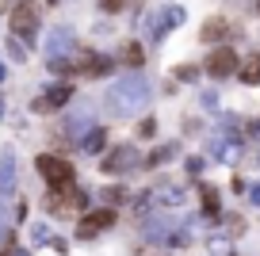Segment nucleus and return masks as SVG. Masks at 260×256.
<instances>
[{
    "label": "nucleus",
    "mask_w": 260,
    "mask_h": 256,
    "mask_svg": "<svg viewBox=\"0 0 260 256\" xmlns=\"http://www.w3.org/2000/svg\"><path fill=\"white\" fill-rule=\"evenodd\" d=\"M8 237V222H4V214H0V241Z\"/></svg>",
    "instance_id": "23"
},
{
    "label": "nucleus",
    "mask_w": 260,
    "mask_h": 256,
    "mask_svg": "<svg viewBox=\"0 0 260 256\" xmlns=\"http://www.w3.org/2000/svg\"><path fill=\"white\" fill-rule=\"evenodd\" d=\"M0 256H4V252H0Z\"/></svg>",
    "instance_id": "28"
},
{
    "label": "nucleus",
    "mask_w": 260,
    "mask_h": 256,
    "mask_svg": "<svg viewBox=\"0 0 260 256\" xmlns=\"http://www.w3.org/2000/svg\"><path fill=\"white\" fill-rule=\"evenodd\" d=\"M134 165H142V157H138V149L134 145H119L115 153H107V161H104V172H134Z\"/></svg>",
    "instance_id": "6"
},
{
    "label": "nucleus",
    "mask_w": 260,
    "mask_h": 256,
    "mask_svg": "<svg viewBox=\"0 0 260 256\" xmlns=\"http://www.w3.org/2000/svg\"><path fill=\"white\" fill-rule=\"evenodd\" d=\"M46 54H50V61L73 54V27H54L50 39H46Z\"/></svg>",
    "instance_id": "7"
},
{
    "label": "nucleus",
    "mask_w": 260,
    "mask_h": 256,
    "mask_svg": "<svg viewBox=\"0 0 260 256\" xmlns=\"http://www.w3.org/2000/svg\"><path fill=\"white\" fill-rule=\"evenodd\" d=\"M16 191V153L4 149L0 153V199H8Z\"/></svg>",
    "instance_id": "9"
},
{
    "label": "nucleus",
    "mask_w": 260,
    "mask_h": 256,
    "mask_svg": "<svg viewBox=\"0 0 260 256\" xmlns=\"http://www.w3.org/2000/svg\"><path fill=\"white\" fill-rule=\"evenodd\" d=\"M104 145H107V134H104V130H88V138L81 142V149H84V153H100Z\"/></svg>",
    "instance_id": "14"
},
{
    "label": "nucleus",
    "mask_w": 260,
    "mask_h": 256,
    "mask_svg": "<svg viewBox=\"0 0 260 256\" xmlns=\"http://www.w3.org/2000/svg\"><path fill=\"white\" fill-rule=\"evenodd\" d=\"M8 54L16 57V61H23V57H27V46H23V39H12V42H8Z\"/></svg>",
    "instance_id": "18"
},
{
    "label": "nucleus",
    "mask_w": 260,
    "mask_h": 256,
    "mask_svg": "<svg viewBox=\"0 0 260 256\" xmlns=\"http://www.w3.org/2000/svg\"><path fill=\"white\" fill-rule=\"evenodd\" d=\"M81 65H84V73H107L111 69V61H107V57H96V54H88Z\"/></svg>",
    "instance_id": "17"
},
{
    "label": "nucleus",
    "mask_w": 260,
    "mask_h": 256,
    "mask_svg": "<svg viewBox=\"0 0 260 256\" xmlns=\"http://www.w3.org/2000/svg\"><path fill=\"white\" fill-rule=\"evenodd\" d=\"M122 61L126 65H142L146 61V50H142L138 42H126V46H122Z\"/></svg>",
    "instance_id": "15"
},
{
    "label": "nucleus",
    "mask_w": 260,
    "mask_h": 256,
    "mask_svg": "<svg viewBox=\"0 0 260 256\" xmlns=\"http://www.w3.org/2000/svg\"><path fill=\"white\" fill-rule=\"evenodd\" d=\"M35 31H39V12H35V4H16V8H12V35L31 42Z\"/></svg>",
    "instance_id": "4"
},
{
    "label": "nucleus",
    "mask_w": 260,
    "mask_h": 256,
    "mask_svg": "<svg viewBox=\"0 0 260 256\" xmlns=\"http://www.w3.org/2000/svg\"><path fill=\"white\" fill-rule=\"evenodd\" d=\"M100 8H104V12H119L122 0H100Z\"/></svg>",
    "instance_id": "22"
},
{
    "label": "nucleus",
    "mask_w": 260,
    "mask_h": 256,
    "mask_svg": "<svg viewBox=\"0 0 260 256\" xmlns=\"http://www.w3.org/2000/svg\"><path fill=\"white\" fill-rule=\"evenodd\" d=\"M50 4H57V0H50Z\"/></svg>",
    "instance_id": "27"
},
{
    "label": "nucleus",
    "mask_w": 260,
    "mask_h": 256,
    "mask_svg": "<svg viewBox=\"0 0 260 256\" xmlns=\"http://www.w3.org/2000/svg\"><path fill=\"white\" fill-rule=\"evenodd\" d=\"M226 31H230V23H226V19H211V23L203 27V39H207V42H211V39H222Z\"/></svg>",
    "instance_id": "16"
},
{
    "label": "nucleus",
    "mask_w": 260,
    "mask_h": 256,
    "mask_svg": "<svg viewBox=\"0 0 260 256\" xmlns=\"http://www.w3.org/2000/svg\"><path fill=\"white\" fill-rule=\"evenodd\" d=\"M104 199H107V203H119V199H126V195H122V187H107Z\"/></svg>",
    "instance_id": "21"
},
{
    "label": "nucleus",
    "mask_w": 260,
    "mask_h": 256,
    "mask_svg": "<svg viewBox=\"0 0 260 256\" xmlns=\"http://www.w3.org/2000/svg\"><path fill=\"white\" fill-rule=\"evenodd\" d=\"M35 168H39L42 176L50 180V184L57 187V191H65V187H73V165L61 157H54V153H42L39 161H35Z\"/></svg>",
    "instance_id": "2"
},
{
    "label": "nucleus",
    "mask_w": 260,
    "mask_h": 256,
    "mask_svg": "<svg viewBox=\"0 0 260 256\" xmlns=\"http://www.w3.org/2000/svg\"><path fill=\"white\" fill-rule=\"evenodd\" d=\"M252 203H256V207H260V184L252 187Z\"/></svg>",
    "instance_id": "24"
},
{
    "label": "nucleus",
    "mask_w": 260,
    "mask_h": 256,
    "mask_svg": "<svg viewBox=\"0 0 260 256\" xmlns=\"http://www.w3.org/2000/svg\"><path fill=\"white\" fill-rule=\"evenodd\" d=\"M149 100V80L146 77H119V84H111L104 96L107 111L111 115H134L142 111Z\"/></svg>",
    "instance_id": "1"
},
{
    "label": "nucleus",
    "mask_w": 260,
    "mask_h": 256,
    "mask_svg": "<svg viewBox=\"0 0 260 256\" xmlns=\"http://www.w3.org/2000/svg\"><path fill=\"white\" fill-rule=\"evenodd\" d=\"M111 222H115V210H92L81 222V237H96V233H104Z\"/></svg>",
    "instance_id": "10"
},
{
    "label": "nucleus",
    "mask_w": 260,
    "mask_h": 256,
    "mask_svg": "<svg viewBox=\"0 0 260 256\" xmlns=\"http://www.w3.org/2000/svg\"><path fill=\"white\" fill-rule=\"evenodd\" d=\"M241 80L245 84H260V54H252V57L241 61Z\"/></svg>",
    "instance_id": "13"
},
{
    "label": "nucleus",
    "mask_w": 260,
    "mask_h": 256,
    "mask_svg": "<svg viewBox=\"0 0 260 256\" xmlns=\"http://www.w3.org/2000/svg\"><path fill=\"white\" fill-rule=\"evenodd\" d=\"M176 77L180 80H195V65H176Z\"/></svg>",
    "instance_id": "20"
},
{
    "label": "nucleus",
    "mask_w": 260,
    "mask_h": 256,
    "mask_svg": "<svg viewBox=\"0 0 260 256\" xmlns=\"http://www.w3.org/2000/svg\"><path fill=\"white\" fill-rule=\"evenodd\" d=\"M69 96H73V88H69V84H54V88H50L46 96H39V100H35V111L50 115V111H57L61 104H69Z\"/></svg>",
    "instance_id": "8"
},
{
    "label": "nucleus",
    "mask_w": 260,
    "mask_h": 256,
    "mask_svg": "<svg viewBox=\"0 0 260 256\" xmlns=\"http://www.w3.org/2000/svg\"><path fill=\"white\" fill-rule=\"evenodd\" d=\"M0 80H4V61H0Z\"/></svg>",
    "instance_id": "25"
},
{
    "label": "nucleus",
    "mask_w": 260,
    "mask_h": 256,
    "mask_svg": "<svg viewBox=\"0 0 260 256\" xmlns=\"http://www.w3.org/2000/svg\"><path fill=\"white\" fill-rule=\"evenodd\" d=\"M0 115H4V100H0Z\"/></svg>",
    "instance_id": "26"
},
{
    "label": "nucleus",
    "mask_w": 260,
    "mask_h": 256,
    "mask_svg": "<svg viewBox=\"0 0 260 256\" xmlns=\"http://www.w3.org/2000/svg\"><path fill=\"white\" fill-rule=\"evenodd\" d=\"M203 207L211 210V214L218 210V195H214V187H203Z\"/></svg>",
    "instance_id": "19"
},
{
    "label": "nucleus",
    "mask_w": 260,
    "mask_h": 256,
    "mask_svg": "<svg viewBox=\"0 0 260 256\" xmlns=\"http://www.w3.org/2000/svg\"><path fill=\"white\" fill-rule=\"evenodd\" d=\"M241 69V61H237L234 46H214L211 57H207V73L211 77H234V73Z\"/></svg>",
    "instance_id": "5"
},
{
    "label": "nucleus",
    "mask_w": 260,
    "mask_h": 256,
    "mask_svg": "<svg viewBox=\"0 0 260 256\" xmlns=\"http://www.w3.org/2000/svg\"><path fill=\"white\" fill-rule=\"evenodd\" d=\"M146 237H149V241H169V245H172V237H176V233H172V222H169V218H149V222H146Z\"/></svg>",
    "instance_id": "12"
},
{
    "label": "nucleus",
    "mask_w": 260,
    "mask_h": 256,
    "mask_svg": "<svg viewBox=\"0 0 260 256\" xmlns=\"http://www.w3.org/2000/svg\"><path fill=\"white\" fill-rule=\"evenodd\" d=\"M180 23H184V8H161L149 19H142V31L149 35V42H157V39H165V35H169L172 27H180Z\"/></svg>",
    "instance_id": "3"
},
{
    "label": "nucleus",
    "mask_w": 260,
    "mask_h": 256,
    "mask_svg": "<svg viewBox=\"0 0 260 256\" xmlns=\"http://www.w3.org/2000/svg\"><path fill=\"white\" fill-rule=\"evenodd\" d=\"M65 126H69V134H73V138H88V130H92V107H81V111H73Z\"/></svg>",
    "instance_id": "11"
}]
</instances>
